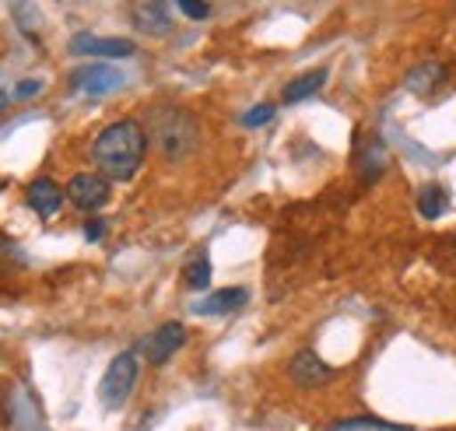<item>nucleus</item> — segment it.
Segmentation results:
<instances>
[{"instance_id": "obj_4", "label": "nucleus", "mask_w": 456, "mask_h": 431, "mask_svg": "<svg viewBox=\"0 0 456 431\" xmlns=\"http://www.w3.org/2000/svg\"><path fill=\"white\" fill-rule=\"evenodd\" d=\"M70 88L81 92V95H113L116 88H123V74L110 67V63H88V67H77L70 74Z\"/></svg>"}, {"instance_id": "obj_11", "label": "nucleus", "mask_w": 456, "mask_h": 431, "mask_svg": "<svg viewBox=\"0 0 456 431\" xmlns=\"http://www.w3.org/2000/svg\"><path fill=\"white\" fill-rule=\"evenodd\" d=\"M25 204L39 217H53L60 211V204H63V190H60L53 179H36L25 190Z\"/></svg>"}, {"instance_id": "obj_15", "label": "nucleus", "mask_w": 456, "mask_h": 431, "mask_svg": "<svg viewBox=\"0 0 456 431\" xmlns=\"http://www.w3.org/2000/svg\"><path fill=\"white\" fill-rule=\"evenodd\" d=\"M446 204H450V197H446V186H436V183L421 186V193H418V215H421V217H428V221L443 217Z\"/></svg>"}, {"instance_id": "obj_3", "label": "nucleus", "mask_w": 456, "mask_h": 431, "mask_svg": "<svg viewBox=\"0 0 456 431\" xmlns=\"http://www.w3.org/2000/svg\"><path fill=\"white\" fill-rule=\"evenodd\" d=\"M137 372L141 369H137V354L134 351H123V354H116L113 362H110L106 376L99 382V400H102L106 411H119L130 400V393L137 386Z\"/></svg>"}, {"instance_id": "obj_7", "label": "nucleus", "mask_w": 456, "mask_h": 431, "mask_svg": "<svg viewBox=\"0 0 456 431\" xmlns=\"http://www.w3.org/2000/svg\"><path fill=\"white\" fill-rule=\"evenodd\" d=\"M288 376H291L295 386H302V389H316V386H323V382L334 378V369L327 362H320L313 351H298L291 358V365H288Z\"/></svg>"}, {"instance_id": "obj_18", "label": "nucleus", "mask_w": 456, "mask_h": 431, "mask_svg": "<svg viewBox=\"0 0 456 431\" xmlns=\"http://www.w3.org/2000/svg\"><path fill=\"white\" fill-rule=\"evenodd\" d=\"M271 119H274V106H271V102L242 112V126H264V123H271Z\"/></svg>"}, {"instance_id": "obj_5", "label": "nucleus", "mask_w": 456, "mask_h": 431, "mask_svg": "<svg viewBox=\"0 0 456 431\" xmlns=\"http://www.w3.org/2000/svg\"><path fill=\"white\" fill-rule=\"evenodd\" d=\"M67 200L81 211H99L110 204V179H102L99 172H77L67 183Z\"/></svg>"}, {"instance_id": "obj_17", "label": "nucleus", "mask_w": 456, "mask_h": 431, "mask_svg": "<svg viewBox=\"0 0 456 431\" xmlns=\"http://www.w3.org/2000/svg\"><path fill=\"white\" fill-rule=\"evenodd\" d=\"M330 431H411L403 425H390V421H376V418H354V421H341Z\"/></svg>"}, {"instance_id": "obj_2", "label": "nucleus", "mask_w": 456, "mask_h": 431, "mask_svg": "<svg viewBox=\"0 0 456 431\" xmlns=\"http://www.w3.org/2000/svg\"><path fill=\"white\" fill-rule=\"evenodd\" d=\"M155 148L162 151V159L169 162H183L193 155V148L200 144V126H197V116L186 112L179 106H159L148 116V130Z\"/></svg>"}, {"instance_id": "obj_16", "label": "nucleus", "mask_w": 456, "mask_h": 431, "mask_svg": "<svg viewBox=\"0 0 456 431\" xmlns=\"http://www.w3.org/2000/svg\"><path fill=\"white\" fill-rule=\"evenodd\" d=\"M183 281H186L190 291H204V288L211 284V260H208V253H197V256L186 264Z\"/></svg>"}, {"instance_id": "obj_9", "label": "nucleus", "mask_w": 456, "mask_h": 431, "mask_svg": "<svg viewBox=\"0 0 456 431\" xmlns=\"http://www.w3.org/2000/svg\"><path fill=\"white\" fill-rule=\"evenodd\" d=\"M186 344V326L183 323H166L159 326L148 340H144V351H148V362L151 365H166L172 354Z\"/></svg>"}, {"instance_id": "obj_13", "label": "nucleus", "mask_w": 456, "mask_h": 431, "mask_svg": "<svg viewBox=\"0 0 456 431\" xmlns=\"http://www.w3.org/2000/svg\"><path fill=\"white\" fill-rule=\"evenodd\" d=\"M387 165H390V155H387V144H383L379 137H372V141L358 151V172H362L365 183H376V179L387 172Z\"/></svg>"}, {"instance_id": "obj_12", "label": "nucleus", "mask_w": 456, "mask_h": 431, "mask_svg": "<svg viewBox=\"0 0 456 431\" xmlns=\"http://www.w3.org/2000/svg\"><path fill=\"white\" fill-rule=\"evenodd\" d=\"M446 81V67L443 63H418L407 77H403V85H407V92H414V95H432L439 85Z\"/></svg>"}, {"instance_id": "obj_6", "label": "nucleus", "mask_w": 456, "mask_h": 431, "mask_svg": "<svg viewBox=\"0 0 456 431\" xmlns=\"http://www.w3.org/2000/svg\"><path fill=\"white\" fill-rule=\"evenodd\" d=\"M130 21L137 32L144 36H169L172 32V14L169 4H159V0H141L130 7Z\"/></svg>"}, {"instance_id": "obj_10", "label": "nucleus", "mask_w": 456, "mask_h": 431, "mask_svg": "<svg viewBox=\"0 0 456 431\" xmlns=\"http://www.w3.org/2000/svg\"><path fill=\"white\" fill-rule=\"evenodd\" d=\"M249 302V291L246 288H222V291H211L208 298L193 302V313L197 316H225V313H235Z\"/></svg>"}, {"instance_id": "obj_8", "label": "nucleus", "mask_w": 456, "mask_h": 431, "mask_svg": "<svg viewBox=\"0 0 456 431\" xmlns=\"http://www.w3.org/2000/svg\"><path fill=\"white\" fill-rule=\"evenodd\" d=\"M134 43L130 39H102V36H88V32H81V36H74L70 39V53H81V56H106V60H126V56H134Z\"/></svg>"}, {"instance_id": "obj_1", "label": "nucleus", "mask_w": 456, "mask_h": 431, "mask_svg": "<svg viewBox=\"0 0 456 431\" xmlns=\"http://www.w3.org/2000/svg\"><path fill=\"white\" fill-rule=\"evenodd\" d=\"M144 155H148V134L137 119H116L92 144V162L99 175L116 183L134 179L137 168L144 165Z\"/></svg>"}, {"instance_id": "obj_19", "label": "nucleus", "mask_w": 456, "mask_h": 431, "mask_svg": "<svg viewBox=\"0 0 456 431\" xmlns=\"http://www.w3.org/2000/svg\"><path fill=\"white\" fill-rule=\"evenodd\" d=\"M179 11H183L186 18H193V21L211 18V4H197V0H183V4H179Z\"/></svg>"}, {"instance_id": "obj_20", "label": "nucleus", "mask_w": 456, "mask_h": 431, "mask_svg": "<svg viewBox=\"0 0 456 431\" xmlns=\"http://www.w3.org/2000/svg\"><path fill=\"white\" fill-rule=\"evenodd\" d=\"M43 92V81L39 77H32V81H21V85H14V99H32V95H39Z\"/></svg>"}, {"instance_id": "obj_14", "label": "nucleus", "mask_w": 456, "mask_h": 431, "mask_svg": "<svg viewBox=\"0 0 456 431\" xmlns=\"http://www.w3.org/2000/svg\"><path fill=\"white\" fill-rule=\"evenodd\" d=\"M327 85V70L320 67V70H309V74H302V77H295V81H288L285 92H281V99H285L288 106H295V102H302V99H309V95H316L320 88Z\"/></svg>"}, {"instance_id": "obj_22", "label": "nucleus", "mask_w": 456, "mask_h": 431, "mask_svg": "<svg viewBox=\"0 0 456 431\" xmlns=\"http://www.w3.org/2000/svg\"><path fill=\"white\" fill-rule=\"evenodd\" d=\"M4 102H7V95H0V112H4Z\"/></svg>"}, {"instance_id": "obj_21", "label": "nucleus", "mask_w": 456, "mask_h": 431, "mask_svg": "<svg viewBox=\"0 0 456 431\" xmlns=\"http://www.w3.org/2000/svg\"><path fill=\"white\" fill-rule=\"evenodd\" d=\"M102 235H106V221H88V224H85V239H88V242H99Z\"/></svg>"}]
</instances>
